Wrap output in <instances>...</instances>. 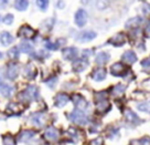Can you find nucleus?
<instances>
[{
  "label": "nucleus",
  "instance_id": "23",
  "mask_svg": "<svg viewBox=\"0 0 150 145\" xmlns=\"http://www.w3.org/2000/svg\"><path fill=\"white\" fill-rule=\"evenodd\" d=\"M124 91H125V86L122 84H118L112 89V93H114V95H120L124 93Z\"/></svg>",
  "mask_w": 150,
  "mask_h": 145
},
{
  "label": "nucleus",
  "instance_id": "6",
  "mask_svg": "<svg viewBox=\"0 0 150 145\" xmlns=\"http://www.w3.org/2000/svg\"><path fill=\"white\" fill-rule=\"evenodd\" d=\"M73 101H74L75 105L80 109V110L85 109L87 106V102L85 101V99L83 98L82 95H74V96H73Z\"/></svg>",
  "mask_w": 150,
  "mask_h": 145
},
{
  "label": "nucleus",
  "instance_id": "30",
  "mask_svg": "<svg viewBox=\"0 0 150 145\" xmlns=\"http://www.w3.org/2000/svg\"><path fill=\"white\" fill-rule=\"evenodd\" d=\"M141 66H144L145 69L150 70V59H145V60L141 62Z\"/></svg>",
  "mask_w": 150,
  "mask_h": 145
},
{
  "label": "nucleus",
  "instance_id": "12",
  "mask_svg": "<svg viewBox=\"0 0 150 145\" xmlns=\"http://www.w3.org/2000/svg\"><path fill=\"white\" fill-rule=\"evenodd\" d=\"M109 60V54L106 53V52H100L97 54L96 59H95V62L97 64H105L107 61Z\"/></svg>",
  "mask_w": 150,
  "mask_h": 145
},
{
  "label": "nucleus",
  "instance_id": "13",
  "mask_svg": "<svg viewBox=\"0 0 150 145\" xmlns=\"http://www.w3.org/2000/svg\"><path fill=\"white\" fill-rule=\"evenodd\" d=\"M12 40H13V38H12V36L9 32H2L0 34V41H1V43L4 46L10 44V43L12 42Z\"/></svg>",
  "mask_w": 150,
  "mask_h": 145
},
{
  "label": "nucleus",
  "instance_id": "2",
  "mask_svg": "<svg viewBox=\"0 0 150 145\" xmlns=\"http://www.w3.org/2000/svg\"><path fill=\"white\" fill-rule=\"evenodd\" d=\"M110 72L115 76H120V75H122L126 72V66H124L122 63H115L110 68Z\"/></svg>",
  "mask_w": 150,
  "mask_h": 145
},
{
  "label": "nucleus",
  "instance_id": "26",
  "mask_svg": "<svg viewBox=\"0 0 150 145\" xmlns=\"http://www.w3.org/2000/svg\"><path fill=\"white\" fill-rule=\"evenodd\" d=\"M8 56H9L10 59H12V60H16L17 58L19 56V51L17 48H12L11 50H9L8 52Z\"/></svg>",
  "mask_w": 150,
  "mask_h": 145
},
{
  "label": "nucleus",
  "instance_id": "31",
  "mask_svg": "<svg viewBox=\"0 0 150 145\" xmlns=\"http://www.w3.org/2000/svg\"><path fill=\"white\" fill-rule=\"evenodd\" d=\"M9 0H0V9H4L6 6L8 5Z\"/></svg>",
  "mask_w": 150,
  "mask_h": 145
},
{
  "label": "nucleus",
  "instance_id": "1",
  "mask_svg": "<svg viewBox=\"0 0 150 145\" xmlns=\"http://www.w3.org/2000/svg\"><path fill=\"white\" fill-rule=\"evenodd\" d=\"M87 21V14L84 9L77 10V12L75 14V22L79 27H83Z\"/></svg>",
  "mask_w": 150,
  "mask_h": 145
},
{
  "label": "nucleus",
  "instance_id": "21",
  "mask_svg": "<svg viewBox=\"0 0 150 145\" xmlns=\"http://www.w3.org/2000/svg\"><path fill=\"white\" fill-rule=\"evenodd\" d=\"M141 22V19L139 18V17H136V18L131 19V20H129L128 22H127L126 27L127 28H132V27H137V26H139Z\"/></svg>",
  "mask_w": 150,
  "mask_h": 145
},
{
  "label": "nucleus",
  "instance_id": "9",
  "mask_svg": "<svg viewBox=\"0 0 150 145\" xmlns=\"http://www.w3.org/2000/svg\"><path fill=\"white\" fill-rule=\"evenodd\" d=\"M122 60L127 62V63H134L137 60V56L135 54V52L132 51H126L122 54Z\"/></svg>",
  "mask_w": 150,
  "mask_h": 145
},
{
  "label": "nucleus",
  "instance_id": "10",
  "mask_svg": "<svg viewBox=\"0 0 150 145\" xmlns=\"http://www.w3.org/2000/svg\"><path fill=\"white\" fill-rule=\"evenodd\" d=\"M69 101V96L66 94H57L55 98V104L57 106H64Z\"/></svg>",
  "mask_w": 150,
  "mask_h": 145
},
{
  "label": "nucleus",
  "instance_id": "18",
  "mask_svg": "<svg viewBox=\"0 0 150 145\" xmlns=\"http://www.w3.org/2000/svg\"><path fill=\"white\" fill-rule=\"evenodd\" d=\"M45 137H47L49 140H54L57 137V131L53 127H50L47 132H45Z\"/></svg>",
  "mask_w": 150,
  "mask_h": 145
},
{
  "label": "nucleus",
  "instance_id": "27",
  "mask_svg": "<svg viewBox=\"0 0 150 145\" xmlns=\"http://www.w3.org/2000/svg\"><path fill=\"white\" fill-rule=\"evenodd\" d=\"M38 6L40 9L47 10V6H49V0H38Z\"/></svg>",
  "mask_w": 150,
  "mask_h": 145
},
{
  "label": "nucleus",
  "instance_id": "20",
  "mask_svg": "<svg viewBox=\"0 0 150 145\" xmlns=\"http://www.w3.org/2000/svg\"><path fill=\"white\" fill-rule=\"evenodd\" d=\"M32 122L33 124H35V125H39V126H41L44 124V120H43V115L42 114H37V115H34L32 117Z\"/></svg>",
  "mask_w": 150,
  "mask_h": 145
},
{
  "label": "nucleus",
  "instance_id": "29",
  "mask_svg": "<svg viewBox=\"0 0 150 145\" xmlns=\"http://www.w3.org/2000/svg\"><path fill=\"white\" fill-rule=\"evenodd\" d=\"M5 145H14V141L13 139L10 135H8L5 139Z\"/></svg>",
  "mask_w": 150,
  "mask_h": 145
},
{
  "label": "nucleus",
  "instance_id": "7",
  "mask_svg": "<svg viewBox=\"0 0 150 145\" xmlns=\"http://www.w3.org/2000/svg\"><path fill=\"white\" fill-rule=\"evenodd\" d=\"M125 41H126V38H125V36L122 34V33H118V34H116L114 38L110 39V42H112L114 46H122V44L125 43Z\"/></svg>",
  "mask_w": 150,
  "mask_h": 145
},
{
  "label": "nucleus",
  "instance_id": "25",
  "mask_svg": "<svg viewBox=\"0 0 150 145\" xmlns=\"http://www.w3.org/2000/svg\"><path fill=\"white\" fill-rule=\"evenodd\" d=\"M25 74L28 76L29 79H32L34 78V74H35V71H34V66H28L27 69H25Z\"/></svg>",
  "mask_w": 150,
  "mask_h": 145
},
{
  "label": "nucleus",
  "instance_id": "32",
  "mask_svg": "<svg viewBox=\"0 0 150 145\" xmlns=\"http://www.w3.org/2000/svg\"><path fill=\"white\" fill-rule=\"evenodd\" d=\"M147 34H148V36H150V24L147 27Z\"/></svg>",
  "mask_w": 150,
  "mask_h": 145
},
{
  "label": "nucleus",
  "instance_id": "8",
  "mask_svg": "<svg viewBox=\"0 0 150 145\" xmlns=\"http://www.w3.org/2000/svg\"><path fill=\"white\" fill-rule=\"evenodd\" d=\"M23 94H25V96H27V99H31V100H33V99H37L38 95H39V92H38V89L35 88V86H29L28 89H27V91L24 92Z\"/></svg>",
  "mask_w": 150,
  "mask_h": 145
},
{
  "label": "nucleus",
  "instance_id": "14",
  "mask_svg": "<svg viewBox=\"0 0 150 145\" xmlns=\"http://www.w3.org/2000/svg\"><path fill=\"white\" fill-rule=\"evenodd\" d=\"M105 76H106V71L105 69H96V70L93 72V78L94 80H96V81H102V80L105 79Z\"/></svg>",
  "mask_w": 150,
  "mask_h": 145
},
{
  "label": "nucleus",
  "instance_id": "17",
  "mask_svg": "<svg viewBox=\"0 0 150 145\" xmlns=\"http://www.w3.org/2000/svg\"><path fill=\"white\" fill-rule=\"evenodd\" d=\"M96 37V33L93 32V31H87V32H83L81 33V36L79 37L81 41H89V40H93L94 38Z\"/></svg>",
  "mask_w": 150,
  "mask_h": 145
},
{
  "label": "nucleus",
  "instance_id": "3",
  "mask_svg": "<svg viewBox=\"0 0 150 145\" xmlns=\"http://www.w3.org/2000/svg\"><path fill=\"white\" fill-rule=\"evenodd\" d=\"M70 119L75 123H79V124H85L86 123V116H85L83 113L81 111H75L70 115Z\"/></svg>",
  "mask_w": 150,
  "mask_h": 145
},
{
  "label": "nucleus",
  "instance_id": "4",
  "mask_svg": "<svg viewBox=\"0 0 150 145\" xmlns=\"http://www.w3.org/2000/svg\"><path fill=\"white\" fill-rule=\"evenodd\" d=\"M19 34L21 37L27 38V39H31V38L34 37L35 31L31 27H29V26H23V27H21V29L19 30Z\"/></svg>",
  "mask_w": 150,
  "mask_h": 145
},
{
  "label": "nucleus",
  "instance_id": "5",
  "mask_svg": "<svg viewBox=\"0 0 150 145\" xmlns=\"http://www.w3.org/2000/svg\"><path fill=\"white\" fill-rule=\"evenodd\" d=\"M77 56V50L75 48H69L63 51V56L66 60H73Z\"/></svg>",
  "mask_w": 150,
  "mask_h": 145
},
{
  "label": "nucleus",
  "instance_id": "15",
  "mask_svg": "<svg viewBox=\"0 0 150 145\" xmlns=\"http://www.w3.org/2000/svg\"><path fill=\"white\" fill-rule=\"evenodd\" d=\"M22 110H23V106L18 103H10L7 108V111L11 113H20Z\"/></svg>",
  "mask_w": 150,
  "mask_h": 145
},
{
  "label": "nucleus",
  "instance_id": "19",
  "mask_svg": "<svg viewBox=\"0 0 150 145\" xmlns=\"http://www.w3.org/2000/svg\"><path fill=\"white\" fill-rule=\"evenodd\" d=\"M11 91H12V89L10 88L9 85L5 84V83H0V92L4 94V95L9 96L10 93H11Z\"/></svg>",
  "mask_w": 150,
  "mask_h": 145
},
{
  "label": "nucleus",
  "instance_id": "16",
  "mask_svg": "<svg viewBox=\"0 0 150 145\" xmlns=\"http://www.w3.org/2000/svg\"><path fill=\"white\" fill-rule=\"evenodd\" d=\"M29 2L28 0H16L14 1V8L17 10H20V11H23L28 8Z\"/></svg>",
  "mask_w": 150,
  "mask_h": 145
},
{
  "label": "nucleus",
  "instance_id": "22",
  "mask_svg": "<svg viewBox=\"0 0 150 145\" xmlns=\"http://www.w3.org/2000/svg\"><path fill=\"white\" fill-rule=\"evenodd\" d=\"M86 66H87V62H85L84 60H79L74 63L75 70L77 71H83L86 68Z\"/></svg>",
  "mask_w": 150,
  "mask_h": 145
},
{
  "label": "nucleus",
  "instance_id": "24",
  "mask_svg": "<svg viewBox=\"0 0 150 145\" xmlns=\"http://www.w3.org/2000/svg\"><path fill=\"white\" fill-rule=\"evenodd\" d=\"M20 48H21V50L23 52H25V53H29V52H31L33 50L32 46L30 44V43L28 42H23L21 43V46H20Z\"/></svg>",
  "mask_w": 150,
  "mask_h": 145
},
{
  "label": "nucleus",
  "instance_id": "28",
  "mask_svg": "<svg viewBox=\"0 0 150 145\" xmlns=\"http://www.w3.org/2000/svg\"><path fill=\"white\" fill-rule=\"evenodd\" d=\"M12 21H13V16L12 14H7L5 18H4V22L7 24H12Z\"/></svg>",
  "mask_w": 150,
  "mask_h": 145
},
{
  "label": "nucleus",
  "instance_id": "11",
  "mask_svg": "<svg viewBox=\"0 0 150 145\" xmlns=\"http://www.w3.org/2000/svg\"><path fill=\"white\" fill-rule=\"evenodd\" d=\"M18 66H16V64H10L9 68H8V70H7V75H8V78L10 80H13L14 78H17V75H18Z\"/></svg>",
  "mask_w": 150,
  "mask_h": 145
}]
</instances>
